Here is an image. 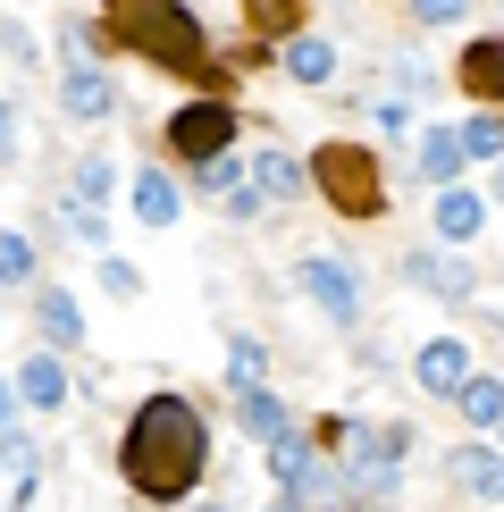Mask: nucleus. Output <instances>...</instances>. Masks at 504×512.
<instances>
[{
	"label": "nucleus",
	"mask_w": 504,
	"mask_h": 512,
	"mask_svg": "<svg viewBox=\"0 0 504 512\" xmlns=\"http://www.w3.org/2000/svg\"><path fill=\"white\" fill-rule=\"evenodd\" d=\"M252 177H261V194L269 202H294V194H311V160H294V152H252Z\"/></svg>",
	"instance_id": "obj_14"
},
{
	"label": "nucleus",
	"mask_w": 504,
	"mask_h": 512,
	"mask_svg": "<svg viewBox=\"0 0 504 512\" xmlns=\"http://www.w3.org/2000/svg\"><path fill=\"white\" fill-rule=\"evenodd\" d=\"M17 403H26V395H17V378H0V429L17 420Z\"/></svg>",
	"instance_id": "obj_31"
},
{
	"label": "nucleus",
	"mask_w": 504,
	"mask_h": 512,
	"mask_svg": "<svg viewBox=\"0 0 504 512\" xmlns=\"http://www.w3.org/2000/svg\"><path fill=\"white\" fill-rule=\"evenodd\" d=\"M462 160H471V152H462V126H420V177H429V185H454Z\"/></svg>",
	"instance_id": "obj_17"
},
{
	"label": "nucleus",
	"mask_w": 504,
	"mask_h": 512,
	"mask_svg": "<svg viewBox=\"0 0 504 512\" xmlns=\"http://www.w3.org/2000/svg\"><path fill=\"white\" fill-rule=\"evenodd\" d=\"M269 471H278V487H286V496L294 504H303V496H328V462H320V445H311V437H269Z\"/></svg>",
	"instance_id": "obj_6"
},
{
	"label": "nucleus",
	"mask_w": 504,
	"mask_h": 512,
	"mask_svg": "<svg viewBox=\"0 0 504 512\" xmlns=\"http://www.w3.org/2000/svg\"><path fill=\"white\" fill-rule=\"evenodd\" d=\"M454 84L479 101V110H504V34H479V42H462V59H454Z\"/></svg>",
	"instance_id": "obj_8"
},
{
	"label": "nucleus",
	"mask_w": 504,
	"mask_h": 512,
	"mask_svg": "<svg viewBox=\"0 0 504 512\" xmlns=\"http://www.w3.org/2000/svg\"><path fill=\"white\" fill-rule=\"evenodd\" d=\"M395 454H412V429H353V487L395 496Z\"/></svg>",
	"instance_id": "obj_5"
},
{
	"label": "nucleus",
	"mask_w": 504,
	"mask_h": 512,
	"mask_svg": "<svg viewBox=\"0 0 504 512\" xmlns=\"http://www.w3.org/2000/svg\"><path fill=\"white\" fill-rule=\"evenodd\" d=\"M101 42L126 51V59H143V68H160V76L227 93V59L210 51L202 17L185 9V0H101Z\"/></svg>",
	"instance_id": "obj_2"
},
{
	"label": "nucleus",
	"mask_w": 504,
	"mask_h": 512,
	"mask_svg": "<svg viewBox=\"0 0 504 512\" xmlns=\"http://www.w3.org/2000/svg\"><path fill=\"white\" fill-rule=\"evenodd\" d=\"M311 194H320L336 219H387V177H378L370 143H353V135H336V143L311 152Z\"/></svg>",
	"instance_id": "obj_3"
},
{
	"label": "nucleus",
	"mask_w": 504,
	"mask_h": 512,
	"mask_svg": "<svg viewBox=\"0 0 504 512\" xmlns=\"http://www.w3.org/2000/svg\"><path fill=\"white\" fill-rule=\"evenodd\" d=\"M454 403H462V420H471V429H496V420H504V378H479V370H471Z\"/></svg>",
	"instance_id": "obj_21"
},
{
	"label": "nucleus",
	"mask_w": 504,
	"mask_h": 512,
	"mask_svg": "<svg viewBox=\"0 0 504 512\" xmlns=\"http://www.w3.org/2000/svg\"><path fill=\"white\" fill-rule=\"evenodd\" d=\"M488 194H496V202H504V160H496V177H488Z\"/></svg>",
	"instance_id": "obj_32"
},
{
	"label": "nucleus",
	"mask_w": 504,
	"mask_h": 512,
	"mask_svg": "<svg viewBox=\"0 0 504 512\" xmlns=\"http://www.w3.org/2000/svg\"><path fill=\"white\" fill-rule=\"evenodd\" d=\"M462 9H471V0H412V17H420V26H454Z\"/></svg>",
	"instance_id": "obj_27"
},
{
	"label": "nucleus",
	"mask_w": 504,
	"mask_h": 512,
	"mask_svg": "<svg viewBox=\"0 0 504 512\" xmlns=\"http://www.w3.org/2000/svg\"><path fill=\"white\" fill-rule=\"evenodd\" d=\"M269 512H294V496H278V504H269Z\"/></svg>",
	"instance_id": "obj_33"
},
{
	"label": "nucleus",
	"mask_w": 504,
	"mask_h": 512,
	"mask_svg": "<svg viewBox=\"0 0 504 512\" xmlns=\"http://www.w3.org/2000/svg\"><path fill=\"white\" fill-rule=\"evenodd\" d=\"M227 143H236V101H219V93H202V101H185V110H168V160H219Z\"/></svg>",
	"instance_id": "obj_4"
},
{
	"label": "nucleus",
	"mask_w": 504,
	"mask_h": 512,
	"mask_svg": "<svg viewBox=\"0 0 504 512\" xmlns=\"http://www.w3.org/2000/svg\"><path fill=\"white\" fill-rule=\"evenodd\" d=\"M479 219H488V202H479V194H462V185H437V236H446V244H471V236H479Z\"/></svg>",
	"instance_id": "obj_18"
},
{
	"label": "nucleus",
	"mask_w": 504,
	"mask_h": 512,
	"mask_svg": "<svg viewBox=\"0 0 504 512\" xmlns=\"http://www.w3.org/2000/svg\"><path fill=\"white\" fill-rule=\"evenodd\" d=\"M110 185H118V168L101 160V152H84V160H76V202H93V210H101V202H110Z\"/></svg>",
	"instance_id": "obj_23"
},
{
	"label": "nucleus",
	"mask_w": 504,
	"mask_h": 512,
	"mask_svg": "<svg viewBox=\"0 0 504 512\" xmlns=\"http://www.w3.org/2000/svg\"><path fill=\"white\" fill-rule=\"evenodd\" d=\"M202 512H227V504H202Z\"/></svg>",
	"instance_id": "obj_34"
},
{
	"label": "nucleus",
	"mask_w": 504,
	"mask_h": 512,
	"mask_svg": "<svg viewBox=\"0 0 504 512\" xmlns=\"http://www.w3.org/2000/svg\"><path fill=\"white\" fill-rule=\"evenodd\" d=\"M118 471L143 504H185L210 471V429L185 395H143L118 437Z\"/></svg>",
	"instance_id": "obj_1"
},
{
	"label": "nucleus",
	"mask_w": 504,
	"mask_h": 512,
	"mask_svg": "<svg viewBox=\"0 0 504 512\" xmlns=\"http://www.w3.org/2000/svg\"><path fill=\"white\" fill-rule=\"evenodd\" d=\"M227 370H236V378H261V345H252V336H236V345H227Z\"/></svg>",
	"instance_id": "obj_29"
},
{
	"label": "nucleus",
	"mask_w": 504,
	"mask_h": 512,
	"mask_svg": "<svg viewBox=\"0 0 504 512\" xmlns=\"http://www.w3.org/2000/svg\"><path fill=\"white\" fill-rule=\"evenodd\" d=\"M101 286H110V294H143V277L126 269V261H110V252H101Z\"/></svg>",
	"instance_id": "obj_28"
},
{
	"label": "nucleus",
	"mask_w": 504,
	"mask_h": 512,
	"mask_svg": "<svg viewBox=\"0 0 504 512\" xmlns=\"http://www.w3.org/2000/svg\"><path fill=\"white\" fill-rule=\"evenodd\" d=\"M34 328H42V345H51V353L84 345V311H76V294H68V286H34Z\"/></svg>",
	"instance_id": "obj_12"
},
{
	"label": "nucleus",
	"mask_w": 504,
	"mask_h": 512,
	"mask_svg": "<svg viewBox=\"0 0 504 512\" xmlns=\"http://www.w3.org/2000/svg\"><path fill=\"white\" fill-rule=\"evenodd\" d=\"M496 429H504V420H496Z\"/></svg>",
	"instance_id": "obj_35"
},
{
	"label": "nucleus",
	"mask_w": 504,
	"mask_h": 512,
	"mask_svg": "<svg viewBox=\"0 0 504 512\" xmlns=\"http://www.w3.org/2000/svg\"><path fill=\"white\" fill-rule=\"evenodd\" d=\"M244 26L261 34V42H278V34H303V0H244Z\"/></svg>",
	"instance_id": "obj_22"
},
{
	"label": "nucleus",
	"mask_w": 504,
	"mask_h": 512,
	"mask_svg": "<svg viewBox=\"0 0 504 512\" xmlns=\"http://www.w3.org/2000/svg\"><path fill=\"white\" fill-rule=\"evenodd\" d=\"M17 126H26V118H17V101H0V160H17Z\"/></svg>",
	"instance_id": "obj_30"
},
{
	"label": "nucleus",
	"mask_w": 504,
	"mask_h": 512,
	"mask_svg": "<svg viewBox=\"0 0 504 512\" xmlns=\"http://www.w3.org/2000/svg\"><path fill=\"white\" fill-rule=\"evenodd\" d=\"M278 68H286L294 84H328V76H336V42H320V34H294Z\"/></svg>",
	"instance_id": "obj_20"
},
{
	"label": "nucleus",
	"mask_w": 504,
	"mask_h": 512,
	"mask_svg": "<svg viewBox=\"0 0 504 512\" xmlns=\"http://www.w3.org/2000/svg\"><path fill=\"white\" fill-rule=\"evenodd\" d=\"M59 101H68V118L76 126H101V118H118V84L93 68V59H76L68 84H59Z\"/></svg>",
	"instance_id": "obj_10"
},
{
	"label": "nucleus",
	"mask_w": 504,
	"mask_h": 512,
	"mask_svg": "<svg viewBox=\"0 0 504 512\" xmlns=\"http://www.w3.org/2000/svg\"><path fill=\"white\" fill-rule=\"evenodd\" d=\"M0 286H34V244L0 227Z\"/></svg>",
	"instance_id": "obj_25"
},
{
	"label": "nucleus",
	"mask_w": 504,
	"mask_h": 512,
	"mask_svg": "<svg viewBox=\"0 0 504 512\" xmlns=\"http://www.w3.org/2000/svg\"><path fill=\"white\" fill-rule=\"evenodd\" d=\"M404 277H412L420 294H446V303H462V294L479 286V277H471V261H437V252H412V261H404Z\"/></svg>",
	"instance_id": "obj_15"
},
{
	"label": "nucleus",
	"mask_w": 504,
	"mask_h": 512,
	"mask_svg": "<svg viewBox=\"0 0 504 512\" xmlns=\"http://www.w3.org/2000/svg\"><path fill=\"white\" fill-rule=\"evenodd\" d=\"M412 378H420V395H462V378H471V353L454 345V336H429V345L412 353Z\"/></svg>",
	"instance_id": "obj_9"
},
{
	"label": "nucleus",
	"mask_w": 504,
	"mask_h": 512,
	"mask_svg": "<svg viewBox=\"0 0 504 512\" xmlns=\"http://www.w3.org/2000/svg\"><path fill=\"white\" fill-rule=\"evenodd\" d=\"M17 395H26L34 412H59V403H68V370H59L51 353H26L17 361Z\"/></svg>",
	"instance_id": "obj_16"
},
{
	"label": "nucleus",
	"mask_w": 504,
	"mask_h": 512,
	"mask_svg": "<svg viewBox=\"0 0 504 512\" xmlns=\"http://www.w3.org/2000/svg\"><path fill=\"white\" fill-rule=\"evenodd\" d=\"M227 403H236V429L244 437H261V445L286 437V395H269L261 378H236V395H227Z\"/></svg>",
	"instance_id": "obj_13"
},
{
	"label": "nucleus",
	"mask_w": 504,
	"mask_h": 512,
	"mask_svg": "<svg viewBox=\"0 0 504 512\" xmlns=\"http://www.w3.org/2000/svg\"><path fill=\"white\" fill-rule=\"evenodd\" d=\"M462 152H471V160H504V118L479 110L471 126H462Z\"/></svg>",
	"instance_id": "obj_24"
},
{
	"label": "nucleus",
	"mask_w": 504,
	"mask_h": 512,
	"mask_svg": "<svg viewBox=\"0 0 504 512\" xmlns=\"http://www.w3.org/2000/svg\"><path fill=\"white\" fill-rule=\"evenodd\" d=\"M0 462H9V471H34V437L26 429H0Z\"/></svg>",
	"instance_id": "obj_26"
},
{
	"label": "nucleus",
	"mask_w": 504,
	"mask_h": 512,
	"mask_svg": "<svg viewBox=\"0 0 504 512\" xmlns=\"http://www.w3.org/2000/svg\"><path fill=\"white\" fill-rule=\"evenodd\" d=\"M446 479L462 487V496H479V504H504V454H496V445H454Z\"/></svg>",
	"instance_id": "obj_11"
},
{
	"label": "nucleus",
	"mask_w": 504,
	"mask_h": 512,
	"mask_svg": "<svg viewBox=\"0 0 504 512\" xmlns=\"http://www.w3.org/2000/svg\"><path fill=\"white\" fill-rule=\"evenodd\" d=\"M294 277H303V294H311V303H320V311L336 319V328H353V319H362V294H353V269H345V261L311 252V261L294 269Z\"/></svg>",
	"instance_id": "obj_7"
},
{
	"label": "nucleus",
	"mask_w": 504,
	"mask_h": 512,
	"mask_svg": "<svg viewBox=\"0 0 504 512\" xmlns=\"http://www.w3.org/2000/svg\"><path fill=\"white\" fill-rule=\"evenodd\" d=\"M177 210H185V194L168 185V168H143L135 177V219L143 227H177Z\"/></svg>",
	"instance_id": "obj_19"
}]
</instances>
